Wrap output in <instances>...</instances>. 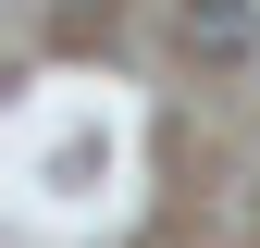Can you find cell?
Returning a JSON list of instances; mask_svg holds the SVG:
<instances>
[{
    "label": "cell",
    "mask_w": 260,
    "mask_h": 248,
    "mask_svg": "<svg viewBox=\"0 0 260 248\" xmlns=\"http://www.w3.org/2000/svg\"><path fill=\"white\" fill-rule=\"evenodd\" d=\"M186 50H199V62H236L248 50V0H186Z\"/></svg>",
    "instance_id": "6da1fadb"
}]
</instances>
